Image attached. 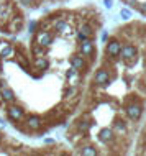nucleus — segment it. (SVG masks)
<instances>
[{"label": "nucleus", "mask_w": 146, "mask_h": 156, "mask_svg": "<svg viewBox=\"0 0 146 156\" xmlns=\"http://www.w3.org/2000/svg\"><path fill=\"white\" fill-rule=\"evenodd\" d=\"M141 112H143V108H141L140 104H130L127 107V115L130 117L131 120H138L141 117Z\"/></svg>", "instance_id": "f257e3e1"}, {"label": "nucleus", "mask_w": 146, "mask_h": 156, "mask_svg": "<svg viewBox=\"0 0 146 156\" xmlns=\"http://www.w3.org/2000/svg\"><path fill=\"white\" fill-rule=\"evenodd\" d=\"M82 154H84V156H95V154H97V150L92 148V146H84Z\"/></svg>", "instance_id": "dca6fc26"}, {"label": "nucleus", "mask_w": 146, "mask_h": 156, "mask_svg": "<svg viewBox=\"0 0 146 156\" xmlns=\"http://www.w3.org/2000/svg\"><path fill=\"white\" fill-rule=\"evenodd\" d=\"M0 71H2V67H0Z\"/></svg>", "instance_id": "393cba45"}, {"label": "nucleus", "mask_w": 146, "mask_h": 156, "mask_svg": "<svg viewBox=\"0 0 146 156\" xmlns=\"http://www.w3.org/2000/svg\"><path fill=\"white\" fill-rule=\"evenodd\" d=\"M8 117H10L12 120H22L23 119V108L22 107H16V105H13V107L8 108Z\"/></svg>", "instance_id": "0eeeda50"}, {"label": "nucleus", "mask_w": 146, "mask_h": 156, "mask_svg": "<svg viewBox=\"0 0 146 156\" xmlns=\"http://www.w3.org/2000/svg\"><path fill=\"white\" fill-rule=\"evenodd\" d=\"M103 5H105L107 8H112L113 7V2H112V0H103Z\"/></svg>", "instance_id": "aec40b11"}, {"label": "nucleus", "mask_w": 146, "mask_h": 156, "mask_svg": "<svg viewBox=\"0 0 146 156\" xmlns=\"http://www.w3.org/2000/svg\"><path fill=\"white\" fill-rule=\"evenodd\" d=\"M120 48H122V44L118 43L116 40H113V41H110V43H107V54H110L112 58H116L120 54Z\"/></svg>", "instance_id": "7ed1b4c3"}, {"label": "nucleus", "mask_w": 146, "mask_h": 156, "mask_svg": "<svg viewBox=\"0 0 146 156\" xmlns=\"http://www.w3.org/2000/svg\"><path fill=\"white\" fill-rule=\"evenodd\" d=\"M0 125H2V120H0Z\"/></svg>", "instance_id": "b1692460"}, {"label": "nucleus", "mask_w": 146, "mask_h": 156, "mask_svg": "<svg viewBox=\"0 0 146 156\" xmlns=\"http://www.w3.org/2000/svg\"><path fill=\"white\" fill-rule=\"evenodd\" d=\"M99 140L102 141V143L112 141V140H113V130H112V128H103V130H100V133H99Z\"/></svg>", "instance_id": "1a4fd4ad"}, {"label": "nucleus", "mask_w": 146, "mask_h": 156, "mask_svg": "<svg viewBox=\"0 0 146 156\" xmlns=\"http://www.w3.org/2000/svg\"><path fill=\"white\" fill-rule=\"evenodd\" d=\"M36 66H38V69H48L49 62H48V59H44V58H38V59H36Z\"/></svg>", "instance_id": "2eb2a0df"}, {"label": "nucleus", "mask_w": 146, "mask_h": 156, "mask_svg": "<svg viewBox=\"0 0 146 156\" xmlns=\"http://www.w3.org/2000/svg\"><path fill=\"white\" fill-rule=\"evenodd\" d=\"M95 82L100 84V86H107L108 82H110V76L105 69H99L97 74H95Z\"/></svg>", "instance_id": "39448f33"}, {"label": "nucleus", "mask_w": 146, "mask_h": 156, "mask_svg": "<svg viewBox=\"0 0 146 156\" xmlns=\"http://www.w3.org/2000/svg\"><path fill=\"white\" fill-rule=\"evenodd\" d=\"M26 123H28V126H30L31 130H38L41 126V120L38 119V117H28Z\"/></svg>", "instance_id": "4468645a"}, {"label": "nucleus", "mask_w": 146, "mask_h": 156, "mask_svg": "<svg viewBox=\"0 0 146 156\" xmlns=\"http://www.w3.org/2000/svg\"><path fill=\"white\" fill-rule=\"evenodd\" d=\"M116 128H118V130H125V123H123V122H122V123L116 122Z\"/></svg>", "instance_id": "412c9836"}, {"label": "nucleus", "mask_w": 146, "mask_h": 156, "mask_svg": "<svg viewBox=\"0 0 146 156\" xmlns=\"http://www.w3.org/2000/svg\"><path fill=\"white\" fill-rule=\"evenodd\" d=\"M12 53H13V48H12L7 41H2V43H0V56L7 58V56H10Z\"/></svg>", "instance_id": "9b49d317"}, {"label": "nucleus", "mask_w": 146, "mask_h": 156, "mask_svg": "<svg viewBox=\"0 0 146 156\" xmlns=\"http://www.w3.org/2000/svg\"><path fill=\"white\" fill-rule=\"evenodd\" d=\"M92 28L89 27V25H82L81 28L77 30V38H79V41H84V40H89L90 36H92Z\"/></svg>", "instance_id": "20e7f679"}, {"label": "nucleus", "mask_w": 146, "mask_h": 156, "mask_svg": "<svg viewBox=\"0 0 146 156\" xmlns=\"http://www.w3.org/2000/svg\"><path fill=\"white\" fill-rule=\"evenodd\" d=\"M120 54H122V58L127 61L133 59V58L136 56V48L131 44H127V46H123V48H120Z\"/></svg>", "instance_id": "f03ea898"}, {"label": "nucleus", "mask_w": 146, "mask_h": 156, "mask_svg": "<svg viewBox=\"0 0 146 156\" xmlns=\"http://www.w3.org/2000/svg\"><path fill=\"white\" fill-rule=\"evenodd\" d=\"M81 53L84 54V56H90V54L94 53V43L90 40H84L81 41Z\"/></svg>", "instance_id": "6e6552de"}, {"label": "nucleus", "mask_w": 146, "mask_h": 156, "mask_svg": "<svg viewBox=\"0 0 146 156\" xmlns=\"http://www.w3.org/2000/svg\"><path fill=\"white\" fill-rule=\"evenodd\" d=\"M36 41H38L40 46H49L53 43V36H51V33H48V31H41V33H38Z\"/></svg>", "instance_id": "423d86ee"}, {"label": "nucleus", "mask_w": 146, "mask_h": 156, "mask_svg": "<svg viewBox=\"0 0 146 156\" xmlns=\"http://www.w3.org/2000/svg\"><path fill=\"white\" fill-rule=\"evenodd\" d=\"M0 95H2V99L5 100V102H13V100H15L13 90H10V89H3V86L0 87Z\"/></svg>", "instance_id": "9d476101"}, {"label": "nucleus", "mask_w": 146, "mask_h": 156, "mask_svg": "<svg viewBox=\"0 0 146 156\" xmlns=\"http://www.w3.org/2000/svg\"><path fill=\"white\" fill-rule=\"evenodd\" d=\"M71 66H72L76 71H81L82 67H84V59H82L81 56H74L72 59H71Z\"/></svg>", "instance_id": "ddd939ff"}, {"label": "nucleus", "mask_w": 146, "mask_h": 156, "mask_svg": "<svg viewBox=\"0 0 146 156\" xmlns=\"http://www.w3.org/2000/svg\"><path fill=\"white\" fill-rule=\"evenodd\" d=\"M76 73H77V71L74 69V67H72V69H69V71H68V77H69V79H72L74 76H76Z\"/></svg>", "instance_id": "6ab92c4d"}, {"label": "nucleus", "mask_w": 146, "mask_h": 156, "mask_svg": "<svg viewBox=\"0 0 146 156\" xmlns=\"http://www.w3.org/2000/svg\"><path fill=\"white\" fill-rule=\"evenodd\" d=\"M20 2H22L23 5H31V3H33V0H20Z\"/></svg>", "instance_id": "5701e85b"}, {"label": "nucleus", "mask_w": 146, "mask_h": 156, "mask_svg": "<svg viewBox=\"0 0 146 156\" xmlns=\"http://www.w3.org/2000/svg\"><path fill=\"white\" fill-rule=\"evenodd\" d=\"M140 10H141V13L146 15V3H141V5H140Z\"/></svg>", "instance_id": "4be33fe9"}, {"label": "nucleus", "mask_w": 146, "mask_h": 156, "mask_svg": "<svg viewBox=\"0 0 146 156\" xmlns=\"http://www.w3.org/2000/svg\"><path fill=\"white\" fill-rule=\"evenodd\" d=\"M79 128L84 130V132H87V130L90 128V123H87V122H81V123H79Z\"/></svg>", "instance_id": "a211bd4d"}, {"label": "nucleus", "mask_w": 146, "mask_h": 156, "mask_svg": "<svg viewBox=\"0 0 146 156\" xmlns=\"http://www.w3.org/2000/svg\"><path fill=\"white\" fill-rule=\"evenodd\" d=\"M54 28H56L59 33H68V31H71V27L64 22V20H57V22L54 23Z\"/></svg>", "instance_id": "f8f14e48"}, {"label": "nucleus", "mask_w": 146, "mask_h": 156, "mask_svg": "<svg viewBox=\"0 0 146 156\" xmlns=\"http://www.w3.org/2000/svg\"><path fill=\"white\" fill-rule=\"evenodd\" d=\"M120 16H122L123 20H130L131 18V12L128 10V8H122V10H120Z\"/></svg>", "instance_id": "f3484780"}]
</instances>
